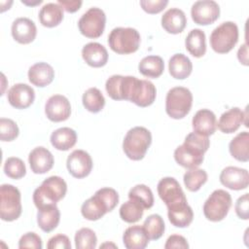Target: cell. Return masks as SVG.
<instances>
[{
  "label": "cell",
  "instance_id": "7a4b0ae2",
  "mask_svg": "<svg viewBox=\"0 0 249 249\" xmlns=\"http://www.w3.org/2000/svg\"><path fill=\"white\" fill-rule=\"evenodd\" d=\"M119 202V195L112 188H101L87 199L81 207L84 218L89 221H96L107 212L112 211Z\"/></svg>",
  "mask_w": 249,
  "mask_h": 249
},
{
  "label": "cell",
  "instance_id": "8fae6325",
  "mask_svg": "<svg viewBox=\"0 0 249 249\" xmlns=\"http://www.w3.org/2000/svg\"><path fill=\"white\" fill-rule=\"evenodd\" d=\"M106 23V16L103 10L97 7L89 8L82 15L78 21V27L84 36L91 39L102 35Z\"/></svg>",
  "mask_w": 249,
  "mask_h": 249
},
{
  "label": "cell",
  "instance_id": "ba28073f",
  "mask_svg": "<svg viewBox=\"0 0 249 249\" xmlns=\"http://www.w3.org/2000/svg\"><path fill=\"white\" fill-rule=\"evenodd\" d=\"M238 41V27L232 21H225L217 26L210 35V46L218 53L231 52Z\"/></svg>",
  "mask_w": 249,
  "mask_h": 249
},
{
  "label": "cell",
  "instance_id": "ee69618b",
  "mask_svg": "<svg viewBox=\"0 0 249 249\" xmlns=\"http://www.w3.org/2000/svg\"><path fill=\"white\" fill-rule=\"evenodd\" d=\"M168 4L167 0H141L140 6L148 14H158L161 12L166 5Z\"/></svg>",
  "mask_w": 249,
  "mask_h": 249
},
{
  "label": "cell",
  "instance_id": "e0dca14e",
  "mask_svg": "<svg viewBox=\"0 0 249 249\" xmlns=\"http://www.w3.org/2000/svg\"><path fill=\"white\" fill-rule=\"evenodd\" d=\"M7 99L14 108L26 109L34 102L35 91L30 86L18 83L10 88L7 93Z\"/></svg>",
  "mask_w": 249,
  "mask_h": 249
},
{
  "label": "cell",
  "instance_id": "2e32d148",
  "mask_svg": "<svg viewBox=\"0 0 249 249\" xmlns=\"http://www.w3.org/2000/svg\"><path fill=\"white\" fill-rule=\"evenodd\" d=\"M223 186L233 191L244 190L249 185V173L246 169L236 166H227L220 173Z\"/></svg>",
  "mask_w": 249,
  "mask_h": 249
},
{
  "label": "cell",
  "instance_id": "4dcf8cb0",
  "mask_svg": "<svg viewBox=\"0 0 249 249\" xmlns=\"http://www.w3.org/2000/svg\"><path fill=\"white\" fill-rule=\"evenodd\" d=\"M229 151L232 158L238 161L249 160V133L242 131L231 139L229 144Z\"/></svg>",
  "mask_w": 249,
  "mask_h": 249
},
{
  "label": "cell",
  "instance_id": "8992f818",
  "mask_svg": "<svg viewBox=\"0 0 249 249\" xmlns=\"http://www.w3.org/2000/svg\"><path fill=\"white\" fill-rule=\"evenodd\" d=\"M110 49L119 54L136 52L140 45V34L132 27H116L108 36Z\"/></svg>",
  "mask_w": 249,
  "mask_h": 249
},
{
  "label": "cell",
  "instance_id": "4316f807",
  "mask_svg": "<svg viewBox=\"0 0 249 249\" xmlns=\"http://www.w3.org/2000/svg\"><path fill=\"white\" fill-rule=\"evenodd\" d=\"M149 240L143 226L139 225L127 228L123 235V242L126 249H144L148 245Z\"/></svg>",
  "mask_w": 249,
  "mask_h": 249
},
{
  "label": "cell",
  "instance_id": "f1b7e54d",
  "mask_svg": "<svg viewBox=\"0 0 249 249\" xmlns=\"http://www.w3.org/2000/svg\"><path fill=\"white\" fill-rule=\"evenodd\" d=\"M77 142V133L70 127H60L51 134L52 145L59 151H68Z\"/></svg>",
  "mask_w": 249,
  "mask_h": 249
},
{
  "label": "cell",
  "instance_id": "1f68e13d",
  "mask_svg": "<svg viewBox=\"0 0 249 249\" xmlns=\"http://www.w3.org/2000/svg\"><path fill=\"white\" fill-rule=\"evenodd\" d=\"M185 46L188 52L195 57H201L206 52L205 33L198 28L189 32L185 40Z\"/></svg>",
  "mask_w": 249,
  "mask_h": 249
},
{
  "label": "cell",
  "instance_id": "c3c4849f",
  "mask_svg": "<svg viewBox=\"0 0 249 249\" xmlns=\"http://www.w3.org/2000/svg\"><path fill=\"white\" fill-rule=\"evenodd\" d=\"M82 1L80 0H58L57 4H59L62 9H64L68 13H75L77 12L81 6H82Z\"/></svg>",
  "mask_w": 249,
  "mask_h": 249
},
{
  "label": "cell",
  "instance_id": "7dc6e473",
  "mask_svg": "<svg viewBox=\"0 0 249 249\" xmlns=\"http://www.w3.org/2000/svg\"><path fill=\"white\" fill-rule=\"evenodd\" d=\"M165 249H173V248H182V249H188L189 244L187 242V239L179 234H172L170 235L165 244H164Z\"/></svg>",
  "mask_w": 249,
  "mask_h": 249
},
{
  "label": "cell",
  "instance_id": "5bb4252c",
  "mask_svg": "<svg viewBox=\"0 0 249 249\" xmlns=\"http://www.w3.org/2000/svg\"><path fill=\"white\" fill-rule=\"evenodd\" d=\"M66 166L68 172L77 179L87 177L92 169V160L89 154L84 150H74L67 158Z\"/></svg>",
  "mask_w": 249,
  "mask_h": 249
},
{
  "label": "cell",
  "instance_id": "5b68a950",
  "mask_svg": "<svg viewBox=\"0 0 249 249\" xmlns=\"http://www.w3.org/2000/svg\"><path fill=\"white\" fill-rule=\"evenodd\" d=\"M152 143L150 130L143 126L130 128L123 141V150L125 156L132 160H142Z\"/></svg>",
  "mask_w": 249,
  "mask_h": 249
},
{
  "label": "cell",
  "instance_id": "836d02e7",
  "mask_svg": "<svg viewBox=\"0 0 249 249\" xmlns=\"http://www.w3.org/2000/svg\"><path fill=\"white\" fill-rule=\"evenodd\" d=\"M82 101L84 107L91 113L100 112L105 105V98L97 88L88 89L83 94Z\"/></svg>",
  "mask_w": 249,
  "mask_h": 249
},
{
  "label": "cell",
  "instance_id": "f6af8a7d",
  "mask_svg": "<svg viewBox=\"0 0 249 249\" xmlns=\"http://www.w3.org/2000/svg\"><path fill=\"white\" fill-rule=\"evenodd\" d=\"M235 213L238 218L243 220L249 219V194L239 196L235 202Z\"/></svg>",
  "mask_w": 249,
  "mask_h": 249
},
{
  "label": "cell",
  "instance_id": "603a6c76",
  "mask_svg": "<svg viewBox=\"0 0 249 249\" xmlns=\"http://www.w3.org/2000/svg\"><path fill=\"white\" fill-rule=\"evenodd\" d=\"M167 216L169 222L177 228H186L190 226L194 219V212L187 201H183L167 207Z\"/></svg>",
  "mask_w": 249,
  "mask_h": 249
},
{
  "label": "cell",
  "instance_id": "681fc988",
  "mask_svg": "<svg viewBox=\"0 0 249 249\" xmlns=\"http://www.w3.org/2000/svg\"><path fill=\"white\" fill-rule=\"evenodd\" d=\"M237 58L239 60L240 63H242L243 65H248V47L247 44H243L238 52H237Z\"/></svg>",
  "mask_w": 249,
  "mask_h": 249
},
{
  "label": "cell",
  "instance_id": "b9f144b4",
  "mask_svg": "<svg viewBox=\"0 0 249 249\" xmlns=\"http://www.w3.org/2000/svg\"><path fill=\"white\" fill-rule=\"evenodd\" d=\"M18 126L11 119H0V138L2 141H13L18 135Z\"/></svg>",
  "mask_w": 249,
  "mask_h": 249
},
{
  "label": "cell",
  "instance_id": "30bf717a",
  "mask_svg": "<svg viewBox=\"0 0 249 249\" xmlns=\"http://www.w3.org/2000/svg\"><path fill=\"white\" fill-rule=\"evenodd\" d=\"M231 206V196L225 190H215L203 204V214L211 222L222 221Z\"/></svg>",
  "mask_w": 249,
  "mask_h": 249
},
{
  "label": "cell",
  "instance_id": "3957f363",
  "mask_svg": "<svg viewBox=\"0 0 249 249\" xmlns=\"http://www.w3.org/2000/svg\"><path fill=\"white\" fill-rule=\"evenodd\" d=\"M157 89L148 80H140L133 76H124L123 85V98L133 102L139 107H147L154 103Z\"/></svg>",
  "mask_w": 249,
  "mask_h": 249
},
{
  "label": "cell",
  "instance_id": "60d3db41",
  "mask_svg": "<svg viewBox=\"0 0 249 249\" xmlns=\"http://www.w3.org/2000/svg\"><path fill=\"white\" fill-rule=\"evenodd\" d=\"M124 76L113 75L106 81L105 89L108 95L114 100H124L123 98V85Z\"/></svg>",
  "mask_w": 249,
  "mask_h": 249
},
{
  "label": "cell",
  "instance_id": "9a60e30c",
  "mask_svg": "<svg viewBox=\"0 0 249 249\" xmlns=\"http://www.w3.org/2000/svg\"><path fill=\"white\" fill-rule=\"evenodd\" d=\"M45 114L52 122L66 121L71 114V105L69 100L61 94L52 95L46 102Z\"/></svg>",
  "mask_w": 249,
  "mask_h": 249
},
{
  "label": "cell",
  "instance_id": "ffe728a7",
  "mask_svg": "<svg viewBox=\"0 0 249 249\" xmlns=\"http://www.w3.org/2000/svg\"><path fill=\"white\" fill-rule=\"evenodd\" d=\"M192 125L195 132L205 136L212 135L217 128L216 116L209 109H200L193 117Z\"/></svg>",
  "mask_w": 249,
  "mask_h": 249
},
{
  "label": "cell",
  "instance_id": "44dd1931",
  "mask_svg": "<svg viewBox=\"0 0 249 249\" xmlns=\"http://www.w3.org/2000/svg\"><path fill=\"white\" fill-rule=\"evenodd\" d=\"M82 56L88 65L95 68L104 66L108 61L107 50L96 42L86 44L82 49Z\"/></svg>",
  "mask_w": 249,
  "mask_h": 249
},
{
  "label": "cell",
  "instance_id": "ac0fdd59",
  "mask_svg": "<svg viewBox=\"0 0 249 249\" xmlns=\"http://www.w3.org/2000/svg\"><path fill=\"white\" fill-rule=\"evenodd\" d=\"M28 161L31 171L35 174H44L50 171L53 166V156L45 147L34 148L28 156Z\"/></svg>",
  "mask_w": 249,
  "mask_h": 249
},
{
  "label": "cell",
  "instance_id": "e575fe53",
  "mask_svg": "<svg viewBox=\"0 0 249 249\" xmlns=\"http://www.w3.org/2000/svg\"><path fill=\"white\" fill-rule=\"evenodd\" d=\"M144 213V207L133 199H128L120 207V217L123 221L132 224L139 221Z\"/></svg>",
  "mask_w": 249,
  "mask_h": 249
},
{
  "label": "cell",
  "instance_id": "74e56055",
  "mask_svg": "<svg viewBox=\"0 0 249 249\" xmlns=\"http://www.w3.org/2000/svg\"><path fill=\"white\" fill-rule=\"evenodd\" d=\"M186 188L191 192L198 191L207 181V173L200 168H190L183 177Z\"/></svg>",
  "mask_w": 249,
  "mask_h": 249
},
{
  "label": "cell",
  "instance_id": "f35d334b",
  "mask_svg": "<svg viewBox=\"0 0 249 249\" xmlns=\"http://www.w3.org/2000/svg\"><path fill=\"white\" fill-rule=\"evenodd\" d=\"M74 239L77 249H93L96 247V234L89 228H82L77 231Z\"/></svg>",
  "mask_w": 249,
  "mask_h": 249
},
{
  "label": "cell",
  "instance_id": "f546056e",
  "mask_svg": "<svg viewBox=\"0 0 249 249\" xmlns=\"http://www.w3.org/2000/svg\"><path fill=\"white\" fill-rule=\"evenodd\" d=\"M63 19V9L57 3H47L39 12V20L46 27L57 26Z\"/></svg>",
  "mask_w": 249,
  "mask_h": 249
},
{
  "label": "cell",
  "instance_id": "83f0119b",
  "mask_svg": "<svg viewBox=\"0 0 249 249\" xmlns=\"http://www.w3.org/2000/svg\"><path fill=\"white\" fill-rule=\"evenodd\" d=\"M168 70L174 79L184 80L191 75L193 64L190 58L184 53H175L168 61Z\"/></svg>",
  "mask_w": 249,
  "mask_h": 249
},
{
  "label": "cell",
  "instance_id": "d4e9b609",
  "mask_svg": "<svg viewBox=\"0 0 249 249\" xmlns=\"http://www.w3.org/2000/svg\"><path fill=\"white\" fill-rule=\"evenodd\" d=\"M53 78L54 70L47 62H37L28 70L29 82L38 88H44L50 85Z\"/></svg>",
  "mask_w": 249,
  "mask_h": 249
},
{
  "label": "cell",
  "instance_id": "ab89813d",
  "mask_svg": "<svg viewBox=\"0 0 249 249\" xmlns=\"http://www.w3.org/2000/svg\"><path fill=\"white\" fill-rule=\"evenodd\" d=\"M4 172L12 179H20L26 174V167L19 158L11 157L4 162Z\"/></svg>",
  "mask_w": 249,
  "mask_h": 249
},
{
  "label": "cell",
  "instance_id": "484cf974",
  "mask_svg": "<svg viewBox=\"0 0 249 249\" xmlns=\"http://www.w3.org/2000/svg\"><path fill=\"white\" fill-rule=\"evenodd\" d=\"M60 212L56 204H51L38 209L37 224L45 232L53 231L59 223Z\"/></svg>",
  "mask_w": 249,
  "mask_h": 249
},
{
  "label": "cell",
  "instance_id": "bcb514c9",
  "mask_svg": "<svg viewBox=\"0 0 249 249\" xmlns=\"http://www.w3.org/2000/svg\"><path fill=\"white\" fill-rule=\"evenodd\" d=\"M47 247L49 249H55V248H63V249H70L71 243L67 235L64 234H56L49 239Z\"/></svg>",
  "mask_w": 249,
  "mask_h": 249
},
{
  "label": "cell",
  "instance_id": "6da1fadb",
  "mask_svg": "<svg viewBox=\"0 0 249 249\" xmlns=\"http://www.w3.org/2000/svg\"><path fill=\"white\" fill-rule=\"evenodd\" d=\"M209 145L208 136L191 132L186 136L184 143L175 149L174 160L185 168H196L202 163Z\"/></svg>",
  "mask_w": 249,
  "mask_h": 249
},
{
  "label": "cell",
  "instance_id": "d6a6232c",
  "mask_svg": "<svg viewBox=\"0 0 249 249\" xmlns=\"http://www.w3.org/2000/svg\"><path fill=\"white\" fill-rule=\"evenodd\" d=\"M139 72L148 78H159L164 70V62L159 55H148L138 64Z\"/></svg>",
  "mask_w": 249,
  "mask_h": 249
},
{
  "label": "cell",
  "instance_id": "8d00e7d4",
  "mask_svg": "<svg viewBox=\"0 0 249 249\" xmlns=\"http://www.w3.org/2000/svg\"><path fill=\"white\" fill-rule=\"evenodd\" d=\"M128 198L140 203L144 209H149L154 205V195L149 187L144 184H138L128 192Z\"/></svg>",
  "mask_w": 249,
  "mask_h": 249
},
{
  "label": "cell",
  "instance_id": "7402d4cb",
  "mask_svg": "<svg viewBox=\"0 0 249 249\" xmlns=\"http://www.w3.org/2000/svg\"><path fill=\"white\" fill-rule=\"evenodd\" d=\"M246 118V114L241 109L233 107L221 115L217 126L223 133H232L239 128Z\"/></svg>",
  "mask_w": 249,
  "mask_h": 249
},
{
  "label": "cell",
  "instance_id": "52a82bcc",
  "mask_svg": "<svg viewBox=\"0 0 249 249\" xmlns=\"http://www.w3.org/2000/svg\"><path fill=\"white\" fill-rule=\"evenodd\" d=\"M192 104L193 94L191 90L184 87H174L166 94L165 111L172 119H183L190 112Z\"/></svg>",
  "mask_w": 249,
  "mask_h": 249
},
{
  "label": "cell",
  "instance_id": "277c9868",
  "mask_svg": "<svg viewBox=\"0 0 249 249\" xmlns=\"http://www.w3.org/2000/svg\"><path fill=\"white\" fill-rule=\"evenodd\" d=\"M67 192L66 182L59 176H50L33 193V202L39 209L47 205L56 204Z\"/></svg>",
  "mask_w": 249,
  "mask_h": 249
},
{
  "label": "cell",
  "instance_id": "7c38bea8",
  "mask_svg": "<svg viewBox=\"0 0 249 249\" xmlns=\"http://www.w3.org/2000/svg\"><path fill=\"white\" fill-rule=\"evenodd\" d=\"M157 190L160 199L165 203L166 207L187 201L180 184L173 177H164L160 179L158 183Z\"/></svg>",
  "mask_w": 249,
  "mask_h": 249
},
{
  "label": "cell",
  "instance_id": "d6986e66",
  "mask_svg": "<svg viewBox=\"0 0 249 249\" xmlns=\"http://www.w3.org/2000/svg\"><path fill=\"white\" fill-rule=\"evenodd\" d=\"M12 36L19 44H29L37 35V28L33 20L28 18H18L12 23Z\"/></svg>",
  "mask_w": 249,
  "mask_h": 249
},
{
  "label": "cell",
  "instance_id": "9c48e42d",
  "mask_svg": "<svg viewBox=\"0 0 249 249\" xmlns=\"http://www.w3.org/2000/svg\"><path fill=\"white\" fill-rule=\"evenodd\" d=\"M0 217L3 221L12 222L19 218L21 214L20 192L10 184H3L0 187Z\"/></svg>",
  "mask_w": 249,
  "mask_h": 249
},
{
  "label": "cell",
  "instance_id": "7bdbcfd3",
  "mask_svg": "<svg viewBox=\"0 0 249 249\" xmlns=\"http://www.w3.org/2000/svg\"><path fill=\"white\" fill-rule=\"evenodd\" d=\"M42 239L41 237L35 232H26L23 234L19 241H18V248H35L41 249L42 248Z\"/></svg>",
  "mask_w": 249,
  "mask_h": 249
},
{
  "label": "cell",
  "instance_id": "4fadbf2b",
  "mask_svg": "<svg viewBox=\"0 0 249 249\" xmlns=\"http://www.w3.org/2000/svg\"><path fill=\"white\" fill-rule=\"evenodd\" d=\"M191 16L195 23L208 25L216 21L220 16V7L213 0H200L193 4Z\"/></svg>",
  "mask_w": 249,
  "mask_h": 249
},
{
  "label": "cell",
  "instance_id": "cb8c5ba5",
  "mask_svg": "<svg viewBox=\"0 0 249 249\" xmlns=\"http://www.w3.org/2000/svg\"><path fill=\"white\" fill-rule=\"evenodd\" d=\"M187 24V18L185 13L178 8H171L167 10L161 17L162 28L170 34L181 33Z\"/></svg>",
  "mask_w": 249,
  "mask_h": 249
},
{
  "label": "cell",
  "instance_id": "d590c367",
  "mask_svg": "<svg viewBox=\"0 0 249 249\" xmlns=\"http://www.w3.org/2000/svg\"><path fill=\"white\" fill-rule=\"evenodd\" d=\"M143 228L150 240H157L162 236L165 230V225L160 215L152 214L144 221Z\"/></svg>",
  "mask_w": 249,
  "mask_h": 249
}]
</instances>
